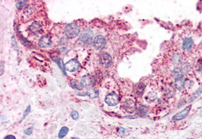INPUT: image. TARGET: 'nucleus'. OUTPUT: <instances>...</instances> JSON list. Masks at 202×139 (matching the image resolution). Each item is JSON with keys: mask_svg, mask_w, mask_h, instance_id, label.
I'll list each match as a JSON object with an SVG mask.
<instances>
[{"mask_svg": "<svg viewBox=\"0 0 202 139\" xmlns=\"http://www.w3.org/2000/svg\"><path fill=\"white\" fill-rule=\"evenodd\" d=\"M80 27L74 23L68 24L65 26L64 29L65 34L69 38H74L77 37L80 32Z\"/></svg>", "mask_w": 202, "mask_h": 139, "instance_id": "obj_1", "label": "nucleus"}, {"mask_svg": "<svg viewBox=\"0 0 202 139\" xmlns=\"http://www.w3.org/2000/svg\"><path fill=\"white\" fill-rule=\"evenodd\" d=\"M106 43V39L104 37L99 35H97L96 38L94 39L93 42V45L94 48L96 50H100L105 47Z\"/></svg>", "mask_w": 202, "mask_h": 139, "instance_id": "obj_2", "label": "nucleus"}, {"mask_svg": "<svg viewBox=\"0 0 202 139\" xmlns=\"http://www.w3.org/2000/svg\"><path fill=\"white\" fill-rule=\"evenodd\" d=\"M105 103L110 106H115L118 104L120 101V98L118 95L115 93H110L105 97Z\"/></svg>", "mask_w": 202, "mask_h": 139, "instance_id": "obj_3", "label": "nucleus"}, {"mask_svg": "<svg viewBox=\"0 0 202 139\" xmlns=\"http://www.w3.org/2000/svg\"><path fill=\"white\" fill-rule=\"evenodd\" d=\"M100 63L103 68H108L112 63V58L108 53H103L100 57Z\"/></svg>", "mask_w": 202, "mask_h": 139, "instance_id": "obj_4", "label": "nucleus"}, {"mask_svg": "<svg viewBox=\"0 0 202 139\" xmlns=\"http://www.w3.org/2000/svg\"><path fill=\"white\" fill-rule=\"evenodd\" d=\"M93 33L90 29H86L83 31L80 35V39L85 44H90L93 39Z\"/></svg>", "mask_w": 202, "mask_h": 139, "instance_id": "obj_5", "label": "nucleus"}, {"mask_svg": "<svg viewBox=\"0 0 202 139\" xmlns=\"http://www.w3.org/2000/svg\"><path fill=\"white\" fill-rule=\"evenodd\" d=\"M95 80L94 78L90 75H85L82 77L80 81L81 86L85 88H90L94 85Z\"/></svg>", "mask_w": 202, "mask_h": 139, "instance_id": "obj_6", "label": "nucleus"}, {"mask_svg": "<svg viewBox=\"0 0 202 139\" xmlns=\"http://www.w3.org/2000/svg\"><path fill=\"white\" fill-rule=\"evenodd\" d=\"M191 109V106H187L185 108H184L183 110H182L180 112L177 113L175 115H173L172 117V120L173 121H178V120H181L182 119H185L188 114H189L190 111Z\"/></svg>", "mask_w": 202, "mask_h": 139, "instance_id": "obj_7", "label": "nucleus"}, {"mask_svg": "<svg viewBox=\"0 0 202 139\" xmlns=\"http://www.w3.org/2000/svg\"><path fill=\"white\" fill-rule=\"evenodd\" d=\"M123 108L128 113H133L136 109V103L132 99H127L124 102Z\"/></svg>", "mask_w": 202, "mask_h": 139, "instance_id": "obj_8", "label": "nucleus"}, {"mask_svg": "<svg viewBox=\"0 0 202 139\" xmlns=\"http://www.w3.org/2000/svg\"><path fill=\"white\" fill-rule=\"evenodd\" d=\"M80 68V63L76 60H70L65 65V69L68 72L76 71Z\"/></svg>", "mask_w": 202, "mask_h": 139, "instance_id": "obj_9", "label": "nucleus"}, {"mask_svg": "<svg viewBox=\"0 0 202 139\" xmlns=\"http://www.w3.org/2000/svg\"><path fill=\"white\" fill-rule=\"evenodd\" d=\"M185 78L181 74L177 75L175 78V88L179 91H182L185 86Z\"/></svg>", "mask_w": 202, "mask_h": 139, "instance_id": "obj_10", "label": "nucleus"}, {"mask_svg": "<svg viewBox=\"0 0 202 139\" xmlns=\"http://www.w3.org/2000/svg\"><path fill=\"white\" fill-rule=\"evenodd\" d=\"M52 44V39L48 35L42 36L39 41V47L42 48L49 47Z\"/></svg>", "mask_w": 202, "mask_h": 139, "instance_id": "obj_11", "label": "nucleus"}, {"mask_svg": "<svg viewBox=\"0 0 202 139\" xmlns=\"http://www.w3.org/2000/svg\"><path fill=\"white\" fill-rule=\"evenodd\" d=\"M194 45V40L192 38H187L184 39L182 43V48L185 51L190 50Z\"/></svg>", "mask_w": 202, "mask_h": 139, "instance_id": "obj_12", "label": "nucleus"}, {"mask_svg": "<svg viewBox=\"0 0 202 139\" xmlns=\"http://www.w3.org/2000/svg\"><path fill=\"white\" fill-rule=\"evenodd\" d=\"M29 29L33 34H39L41 31L42 27L38 22H34L33 23H32L31 26H29Z\"/></svg>", "mask_w": 202, "mask_h": 139, "instance_id": "obj_13", "label": "nucleus"}, {"mask_svg": "<svg viewBox=\"0 0 202 139\" xmlns=\"http://www.w3.org/2000/svg\"><path fill=\"white\" fill-rule=\"evenodd\" d=\"M148 113V108L144 105H140L138 109V115L140 117H144Z\"/></svg>", "mask_w": 202, "mask_h": 139, "instance_id": "obj_14", "label": "nucleus"}, {"mask_svg": "<svg viewBox=\"0 0 202 139\" xmlns=\"http://www.w3.org/2000/svg\"><path fill=\"white\" fill-rule=\"evenodd\" d=\"M88 96L92 98H95L98 96V91L94 88H89L87 92Z\"/></svg>", "mask_w": 202, "mask_h": 139, "instance_id": "obj_15", "label": "nucleus"}, {"mask_svg": "<svg viewBox=\"0 0 202 139\" xmlns=\"http://www.w3.org/2000/svg\"><path fill=\"white\" fill-rule=\"evenodd\" d=\"M201 93H202V86H200L199 88L197 90L193 95H192V96H191V98L190 99V102L195 101L197 98H199Z\"/></svg>", "mask_w": 202, "mask_h": 139, "instance_id": "obj_16", "label": "nucleus"}, {"mask_svg": "<svg viewBox=\"0 0 202 139\" xmlns=\"http://www.w3.org/2000/svg\"><path fill=\"white\" fill-rule=\"evenodd\" d=\"M69 131V129L67 127H63L62 129H60V131L58 134V137L59 138H63L65 136H67V134L68 133Z\"/></svg>", "mask_w": 202, "mask_h": 139, "instance_id": "obj_17", "label": "nucleus"}, {"mask_svg": "<svg viewBox=\"0 0 202 139\" xmlns=\"http://www.w3.org/2000/svg\"><path fill=\"white\" fill-rule=\"evenodd\" d=\"M71 85H72V86L73 88L75 89V90H81V88H80V86L78 83L77 81H75V80L72 81Z\"/></svg>", "mask_w": 202, "mask_h": 139, "instance_id": "obj_18", "label": "nucleus"}, {"mask_svg": "<svg viewBox=\"0 0 202 139\" xmlns=\"http://www.w3.org/2000/svg\"><path fill=\"white\" fill-rule=\"evenodd\" d=\"M30 111H31V106L29 105V106H28V107L26 108V111H24V114H23V117H22V119H21V121H22V120H24L27 116V115H28V114H29V113H30Z\"/></svg>", "mask_w": 202, "mask_h": 139, "instance_id": "obj_19", "label": "nucleus"}, {"mask_svg": "<svg viewBox=\"0 0 202 139\" xmlns=\"http://www.w3.org/2000/svg\"><path fill=\"white\" fill-rule=\"evenodd\" d=\"M57 64H58L59 67L61 70H62V72L65 74V75H66V73H65V66H64V63H63V62H62V60H59L57 62Z\"/></svg>", "mask_w": 202, "mask_h": 139, "instance_id": "obj_20", "label": "nucleus"}, {"mask_svg": "<svg viewBox=\"0 0 202 139\" xmlns=\"http://www.w3.org/2000/svg\"><path fill=\"white\" fill-rule=\"evenodd\" d=\"M26 1H19L17 3V8L18 9V10H21V9L24 7V5H26Z\"/></svg>", "mask_w": 202, "mask_h": 139, "instance_id": "obj_21", "label": "nucleus"}, {"mask_svg": "<svg viewBox=\"0 0 202 139\" xmlns=\"http://www.w3.org/2000/svg\"><path fill=\"white\" fill-rule=\"evenodd\" d=\"M71 116L72 117V119L73 120H77L78 117H79V115H78V113L77 111H72V113H71Z\"/></svg>", "mask_w": 202, "mask_h": 139, "instance_id": "obj_22", "label": "nucleus"}, {"mask_svg": "<svg viewBox=\"0 0 202 139\" xmlns=\"http://www.w3.org/2000/svg\"><path fill=\"white\" fill-rule=\"evenodd\" d=\"M32 129H32V127H30L29 129H27L24 131V133L26 134V135L30 136L31 134L32 133Z\"/></svg>", "mask_w": 202, "mask_h": 139, "instance_id": "obj_23", "label": "nucleus"}, {"mask_svg": "<svg viewBox=\"0 0 202 139\" xmlns=\"http://www.w3.org/2000/svg\"><path fill=\"white\" fill-rule=\"evenodd\" d=\"M4 139H16V137H15V136H14L9 135V136H7L6 137H4Z\"/></svg>", "mask_w": 202, "mask_h": 139, "instance_id": "obj_24", "label": "nucleus"}, {"mask_svg": "<svg viewBox=\"0 0 202 139\" xmlns=\"http://www.w3.org/2000/svg\"><path fill=\"white\" fill-rule=\"evenodd\" d=\"M198 67H199L198 71H199V72H202V62H201V63L199 65Z\"/></svg>", "mask_w": 202, "mask_h": 139, "instance_id": "obj_25", "label": "nucleus"}, {"mask_svg": "<svg viewBox=\"0 0 202 139\" xmlns=\"http://www.w3.org/2000/svg\"><path fill=\"white\" fill-rule=\"evenodd\" d=\"M3 74V65H2V62L1 63V75Z\"/></svg>", "mask_w": 202, "mask_h": 139, "instance_id": "obj_26", "label": "nucleus"}, {"mask_svg": "<svg viewBox=\"0 0 202 139\" xmlns=\"http://www.w3.org/2000/svg\"><path fill=\"white\" fill-rule=\"evenodd\" d=\"M70 139H80L79 138H77V137H73L72 138H70Z\"/></svg>", "mask_w": 202, "mask_h": 139, "instance_id": "obj_27", "label": "nucleus"}]
</instances>
